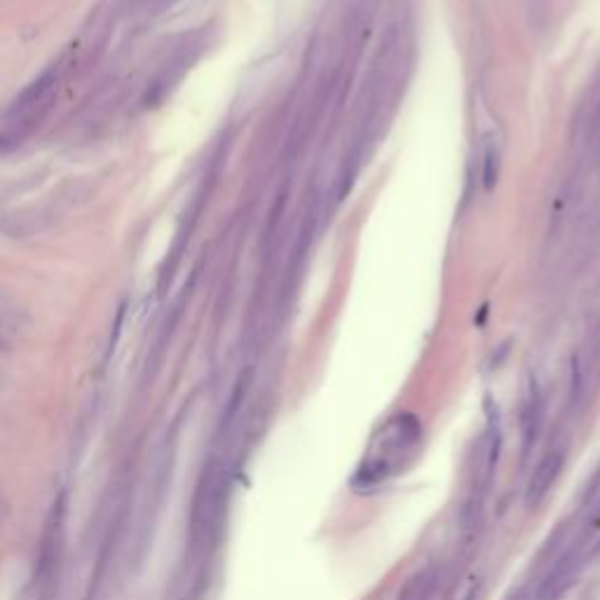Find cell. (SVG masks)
<instances>
[{
	"label": "cell",
	"instance_id": "cell-1",
	"mask_svg": "<svg viewBox=\"0 0 600 600\" xmlns=\"http://www.w3.org/2000/svg\"><path fill=\"white\" fill-rule=\"evenodd\" d=\"M420 448V424L411 415H396L373 439L357 472L355 485L373 488L401 474L413 462Z\"/></svg>",
	"mask_w": 600,
	"mask_h": 600
},
{
	"label": "cell",
	"instance_id": "cell-2",
	"mask_svg": "<svg viewBox=\"0 0 600 600\" xmlns=\"http://www.w3.org/2000/svg\"><path fill=\"white\" fill-rule=\"evenodd\" d=\"M223 504V481L216 467H209L200 483V490L195 495L193 523L195 530H211L218 523Z\"/></svg>",
	"mask_w": 600,
	"mask_h": 600
},
{
	"label": "cell",
	"instance_id": "cell-3",
	"mask_svg": "<svg viewBox=\"0 0 600 600\" xmlns=\"http://www.w3.org/2000/svg\"><path fill=\"white\" fill-rule=\"evenodd\" d=\"M61 523H64V497L54 504L52 514L47 518V528L43 535V547H40V577L47 579L49 575L57 568L59 560V549H61Z\"/></svg>",
	"mask_w": 600,
	"mask_h": 600
},
{
	"label": "cell",
	"instance_id": "cell-4",
	"mask_svg": "<svg viewBox=\"0 0 600 600\" xmlns=\"http://www.w3.org/2000/svg\"><path fill=\"white\" fill-rule=\"evenodd\" d=\"M560 464H563V453L556 451V453H549L547 457L540 462V467H537L535 476H532L530 481V492H528V500H540V497L544 495V492L549 490V485L556 481V476L560 472Z\"/></svg>",
	"mask_w": 600,
	"mask_h": 600
},
{
	"label": "cell",
	"instance_id": "cell-5",
	"mask_svg": "<svg viewBox=\"0 0 600 600\" xmlns=\"http://www.w3.org/2000/svg\"><path fill=\"white\" fill-rule=\"evenodd\" d=\"M500 176V153L495 145H488L483 153V186L485 190H492Z\"/></svg>",
	"mask_w": 600,
	"mask_h": 600
}]
</instances>
